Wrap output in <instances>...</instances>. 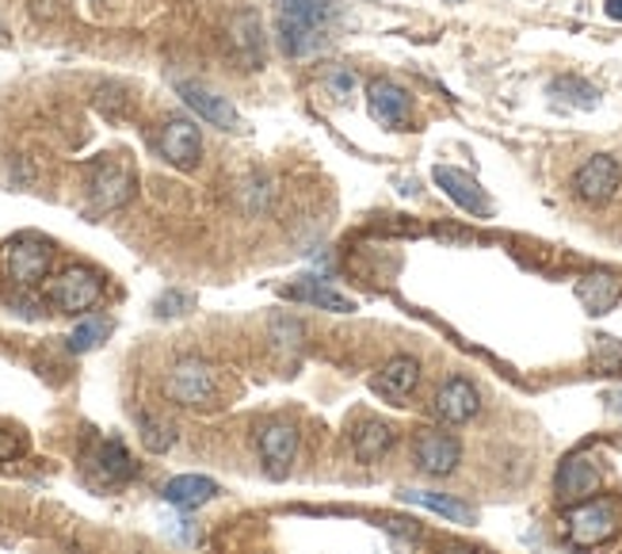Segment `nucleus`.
Listing matches in <instances>:
<instances>
[{
  "label": "nucleus",
  "mask_w": 622,
  "mask_h": 554,
  "mask_svg": "<svg viewBox=\"0 0 622 554\" xmlns=\"http://www.w3.org/2000/svg\"><path fill=\"white\" fill-rule=\"evenodd\" d=\"M333 15L329 0H279L276 31L290 57H310L325 46V23Z\"/></svg>",
  "instance_id": "nucleus-1"
},
{
  "label": "nucleus",
  "mask_w": 622,
  "mask_h": 554,
  "mask_svg": "<svg viewBox=\"0 0 622 554\" xmlns=\"http://www.w3.org/2000/svg\"><path fill=\"white\" fill-rule=\"evenodd\" d=\"M164 391H169L172 402L187 405V409H218L222 398H226V379L206 360L187 355V360H180L176 367H172Z\"/></svg>",
  "instance_id": "nucleus-2"
},
{
  "label": "nucleus",
  "mask_w": 622,
  "mask_h": 554,
  "mask_svg": "<svg viewBox=\"0 0 622 554\" xmlns=\"http://www.w3.org/2000/svg\"><path fill=\"white\" fill-rule=\"evenodd\" d=\"M622 528V501L615 498H588L566 512V535L580 551L600 547Z\"/></svg>",
  "instance_id": "nucleus-3"
},
{
  "label": "nucleus",
  "mask_w": 622,
  "mask_h": 554,
  "mask_svg": "<svg viewBox=\"0 0 622 554\" xmlns=\"http://www.w3.org/2000/svg\"><path fill=\"white\" fill-rule=\"evenodd\" d=\"M135 195V169L122 153H104L88 164V200L96 211H115Z\"/></svg>",
  "instance_id": "nucleus-4"
},
{
  "label": "nucleus",
  "mask_w": 622,
  "mask_h": 554,
  "mask_svg": "<svg viewBox=\"0 0 622 554\" xmlns=\"http://www.w3.org/2000/svg\"><path fill=\"white\" fill-rule=\"evenodd\" d=\"M46 299L62 313H85L104 299V276L85 264H73V268L57 271L54 284L46 287Z\"/></svg>",
  "instance_id": "nucleus-5"
},
{
  "label": "nucleus",
  "mask_w": 622,
  "mask_h": 554,
  "mask_svg": "<svg viewBox=\"0 0 622 554\" xmlns=\"http://www.w3.org/2000/svg\"><path fill=\"white\" fill-rule=\"evenodd\" d=\"M50 260H54V245L39 234H20L4 245V271H8V279L20 287L43 284Z\"/></svg>",
  "instance_id": "nucleus-6"
},
{
  "label": "nucleus",
  "mask_w": 622,
  "mask_h": 554,
  "mask_svg": "<svg viewBox=\"0 0 622 554\" xmlns=\"http://www.w3.org/2000/svg\"><path fill=\"white\" fill-rule=\"evenodd\" d=\"M81 467H85V478L96 486V490H115V486L130 482L138 470L135 459H130L119 440H96L93 448L85 451Z\"/></svg>",
  "instance_id": "nucleus-7"
},
{
  "label": "nucleus",
  "mask_w": 622,
  "mask_h": 554,
  "mask_svg": "<svg viewBox=\"0 0 622 554\" xmlns=\"http://www.w3.org/2000/svg\"><path fill=\"white\" fill-rule=\"evenodd\" d=\"M619 184H622V169H619V161L611 153L588 157V161L577 169V177H573L577 200H585V203H592V206L608 203L611 195L619 192Z\"/></svg>",
  "instance_id": "nucleus-8"
},
{
  "label": "nucleus",
  "mask_w": 622,
  "mask_h": 554,
  "mask_svg": "<svg viewBox=\"0 0 622 554\" xmlns=\"http://www.w3.org/2000/svg\"><path fill=\"white\" fill-rule=\"evenodd\" d=\"M600 482H603L600 467L588 455H569L558 467V475H554V498L561 504H580L600 493Z\"/></svg>",
  "instance_id": "nucleus-9"
},
{
  "label": "nucleus",
  "mask_w": 622,
  "mask_h": 554,
  "mask_svg": "<svg viewBox=\"0 0 622 554\" xmlns=\"http://www.w3.org/2000/svg\"><path fill=\"white\" fill-rule=\"evenodd\" d=\"M412 455H417V467L431 478H447L462 459V448L451 433L443 428H420L417 444H412Z\"/></svg>",
  "instance_id": "nucleus-10"
},
{
  "label": "nucleus",
  "mask_w": 622,
  "mask_h": 554,
  "mask_svg": "<svg viewBox=\"0 0 622 554\" xmlns=\"http://www.w3.org/2000/svg\"><path fill=\"white\" fill-rule=\"evenodd\" d=\"M157 150L169 164H176V169H195L199 157H203V135H199V127L192 119H169L161 127V135H157Z\"/></svg>",
  "instance_id": "nucleus-11"
},
{
  "label": "nucleus",
  "mask_w": 622,
  "mask_h": 554,
  "mask_svg": "<svg viewBox=\"0 0 622 554\" xmlns=\"http://www.w3.org/2000/svg\"><path fill=\"white\" fill-rule=\"evenodd\" d=\"M431 177H436V184L443 188L447 200H454L467 214H478V219H489V214H493V200H489L485 188H481L470 172L451 169V164H436Z\"/></svg>",
  "instance_id": "nucleus-12"
},
{
  "label": "nucleus",
  "mask_w": 622,
  "mask_h": 554,
  "mask_svg": "<svg viewBox=\"0 0 622 554\" xmlns=\"http://www.w3.org/2000/svg\"><path fill=\"white\" fill-rule=\"evenodd\" d=\"M256 448H260V459L271 478H287L290 462H294V455H298V428L287 425V420H271V425L260 428Z\"/></svg>",
  "instance_id": "nucleus-13"
},
{
  "label": "nucleus",
  "mask_w": 622,
  "mask_h": 554,
  "mask_svg": "<svg viewBox=\"0 0 622 554\" xmlns=\"http://www.w3.org/2000/svg\"><path fill=\"white\" fill-rule=\"evenodd\" d=\"M176 93L184 96V104L192 107L199 119H206L211 127H222V130H237L240 127V115L237 107L226 100V96H218L214 88L206 85H195V81H180Z\"/></svg>",
  "instance_id": "nucleus-14"
},
{
  "label": "nucleus",
  "mask_w": 622,
  "mask_h": 554,
  "mask_svg": "<svg viewBox=\"0 0 622 554\" xmlns=\"http://www.w3.org/2000/svg\"><path fill=\"white\" fill-rule=\"evenodd\" d=\"M478 409H481V394L470 379H447V383L439 386L436 402H431V413H436L443 425H467Z\"/></svg>",
  "instance_id": "nucleus-15"
},
{
  "label": "nucleus",
  "mask_w": 622,
  "mask_h": 554,
  "mask_svg": "<svg viewBox=\"0 0 622 554\" xmlns=\"http://www.w3.org/2000/svg\"><path fill=\"white\" fill-rule=\"evenodd\" d=\"M367 111L375 122H383V127H405L409 122V111H412V96L405 93L401 85H394V81L378 77L367 85Z\"/></svg>",
  "instance_id": "nucleus-16"
},
{
  "label": "nucleus",
  "mask_w": 622,
  "mask_h": 554,
  "mask_svg": "<svg viewBox=\"0 0 622 554\" xmlns=\"http://www.w3.org/2000/svg\"><path fill=\"white\" fill-rule=\"evenodd\" d=\"M577 299L585 306L592 318H600V313H611L622 299V284L611 271H592V276H585L577 284Z\"/></svg>",
  "instance_id": "nucleus-17"
},
{
  "label": "nucleus",
  "mask_w": 622,
  "mask_h": 554,
  "mask_svg": "<svg viewBox=\"0 0 622 554\" xmlns=\"http://www.w3.org/2000/svg\"><path fill=\"white\" fill-rule=\"evenodd\" d=\"M417 383H420V363L412 355H394L383 367V375H375V391L394 402L409 398L417 391Z\"/></svg>",
  "instance_id": "nucleus-18"
},
{
  "label": "nucleus",
  "mask_w": 622,
  "mask_h": 554,
  "mask_svg": "<svg viewBox=\"0 0 622 554\" xmlns=\"http://www.w3.org/2000/svg\"><path fill=\"white\" fill-rule=\"evenodd\" d=\"M214 498H218V482H214V478H203V475H180L164 486V501L176 504V509H187V512L203 509V504Z\"/></svg>",
  "instance_id": "nucleus-19"
},
{
  "label": "nucleus",
  "mask_w": 622,
  "mask_h": 554,
  "mask_svg": "<svg viewBox=\"0 0 622 554\" xmlns=\"http://www.w3.org/2000/svg\"><path fill=\"white\" fill-rule=\"evenodd\" d=\"M394 444H397V428L386 425V420H363L352 436V451L360 462H378Z\"/></svg>",
  "instance_id": "nucleus-20"
},
{
  "label": "nucleus",
  "mask_w": 622,
  "mask_h": 554,
  "mask_svg": "<svg viewBox=\"0 0 622 554\" xmlns=\"http://www.w3.org/2000/svg\"><path fill=\"white\" fill-rule=\"evenodd\" d=\"M401 501L409 504H420V509L428 512H439V516H447L451 524H474L478 520V509L459 498H447V493H431V490H405Z\"/></svg>",
  "instance_id": "nucleus-21"
},
{
  "label": "nucleus",
  "mask_w": 622,
  "mask_h": 554,
  "mask_svg": "<svg viewBox=\"0 0 622 554\" xmlns=\"http://www.w3.org/2000/svg\"><path fill=\"white\" fill-rule=\"evenodd\" d=\"M287 295H290V299H298V302H310V306H321V310H333V313H352L355 310V302L347 299V295L325 287L321 279H302V284L287 287Z\"/></svg>",
  "instance_id": "nucleus-22"
},
{
  "label": "nucleus",
  "mask_w": 622,
  "mask_h": 554,
  "mask_svg": "<svg viewBox=\"0 0 622 554\" xmlns=\"http://www.w3.org/2000/svg\"><path fill=\"white\" fill-rule=\"evenodd\" d=\"M229 31H234V51H240V57L248 62V70H256V65L264 62V31H260L256 12H240Z\"/></svg>",
  "instance_id": "nucleus-23"
},
{
  "label": "nucleus",
  "mask_w": 622,
  "mask_h": 554,
  "mask_svg": "<svg viewBox=\"0 0 622 554\" xmlns=\"http://www.w3.org/2000/svg\"><path fill=\"white\" fill-rule=\"evenodd\" d=\"M550 96L554 100H561V104H569V107H596L600 104V93H596L588 81H580V77H558L550 85Z\"/></svg>",
  "instance_id": "nucleus-24"
},
{
  "label": "nucleus",
  "mask_w": 622,
  "mask_h": 554,
  "mask_svg": "<svg viewBox=\"0 0 622 554\" xmlns=\"http://www.w3.org/2000/svg\"><path fill=\"white\" fill-rule=\"evenodd\" d=\"M138 428H142V444L149 451H169L176 444V428L164 417H153V413H142L138 417Z\"/></svg>",
  "instance_id": "nucleus-25"
},
{
  "label": "nucleus",
  "mask_w": 622,
  "mask_h": 554,
  "mask_svg": "<svg viewBox=\"0 0 622 554\" xmlns=\"http://www.w3.org/2000/svg\"><path fill=\"white\" fill-rule=\"evenodd\" d=\"M107 333H111V321H107V318H85L69 333V349L73 352H93V349H99V344H104Z\"/></svg>",
  "instance_id": "nucleus-26"
},
{
  "label": "nucleus",
  "mask_w": 622,
  "mask_h": 554,
  "mask_svg": "<svg viewBox=\"0 0 622 554\" xmlns=\"http://www.w3.org/2000/svg\"><path fill=\"white\" fill-rule=\"evenodd\" d=\"M592 367L600 371V375H622V341L619 337H596Z\"/></svg>",
  "instance_id": "nucleus-27"
},
{
  "label": "nucleus",
  "mask_w": 622,
  "mask_h": 554,
  "mask_svg": "<svg viewBox=\"0 0 622 554\" xmlns=\"http://www.w3.org/2000/svg\"><path fill=\"white\" fill-rule=\"evenodd\" d=\"M187 310H192V299L180 291H169L157 299V318H176V313H187Z\"/></svg>",
  "instance_id": "nucleus-28"
},
{
  "label": "nucleus",
  "mask_w": 622,
  "mask_h": 554,
  "mask_svg": "<svg viewBox=\"0 0 622 554\" xmlns=\"http://www.w3.org/2000/svg\"><path fill=\"white\" fill-rule=\"evenodd\" d=\"M23 448H28V440L20 428H0V462H12Z\"/></svg>",
  "instance_id": "nucleus-29"
},
{
  "label": "nucleus",
  "mask_w": 622,
  "mask_h": 554,
  "mask_svg": "<svg viewBox=\"0 0 622 554\" xmlns=\"http://www.w3.org/2000/svg\"><path fill=\"white\" fill-rule=\"evenodd\" d=\"M325 85L333 88L336 96H347L355 88V77L347 70H333V73H325Z\"/></svg>",
  "instance_id": "nucleus-30"
},
{
  "label": "nucleus",
  "mask_w": 622,
  "mask_h": 554,
  "mask_svg": "<svg viewBox=\"0 0 622 554\" xmlns=\"http://www.w3.org/2000/svg\"><path fill=\"white\" fill-rule=\"evenodd\" d=\"M603 12H608L611 20L622 23V0H603Z\"/></svg>",
  "instance_id": "nucleus-31"
},
{
  "label": "nucleus",
  "mask_w": 622,
  "mask_h": 554,
  "mask_svg": "<svg viewBox=\"0 0 622 554\" xmlns=\"http://www.w3.org/2000/svg\"><path fill=\"white\" fill-rule=\"evenodd\" d=\"M608 405H611V409H615L619 417H622V386H619V391H611V394H608Z\"/></svg>",
  "instance_id": "nucleus-32"
},
{
  "label": "nucleus",
  "mask_w": 622,
  "mask_h": 554,
  "mask_svg": "<svg viewBox=\"0 0 622 554\" xmlns=\"http://www.w3.org/2000/svg\"><path fill=\"white\" fill-rule=\"evenodd\" d=\"M436 554H478V551H470V547H443V551H436Z\"/></svg>",
  "instance_id": "nucleus-33"
},
{
  "label": "nucleus",
  "mask_w": 622,
  "mask_h": 554,
  "mask_svg": "<svg viewBox=\"0 0 622 554\" xmlns=\"http://www.w3.org/2000/svg\"><path fill=\"white\" fill-rule=\"evenodd\" d=\"M447 4H459V0H447Z\"/></svg>",
  "instance_id": "nucleus-34"
}]
</instances>
